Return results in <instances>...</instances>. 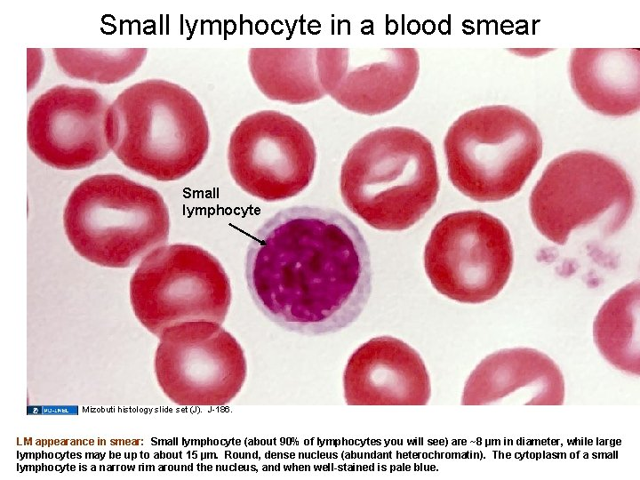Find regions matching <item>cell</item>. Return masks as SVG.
<instances>
[{
  "mask_svg": "<svg viewBox=\"0 0 640 480\" xmlns=\"http://www.w3.org/2000/svg\"><path fill=\"white\" fill-rule=\"evenodd\" d=\"M245 279L257 308L283 329L317 336L352 324L371 292L368 245L337 210L279 211L252 236Z\"/></svg>",
  "mask_w": 640,
  "mask_h": 480,
  "instance_id": "obj_1",
  "label": "cell"
},
{
  "mask_svg": "<svg viewBox=\"0 0 640 480\" xmlns=\"http://www.w3.org/2000/svg\"><path fill=\"white\" fill-rule=\"evenodd\" d=\"M440 180L434 147L413 129L372 131L348 151L340 175L346 206L380 230H404L435 204Z\"/></svg>",
  "mask_w": 640,
  "mask_h": 480,
  "instance_id": "obj_2",
  "label": "cell"
},
{
  "mask_svg": "<svg viewBox=\"0 0 640 480\" xmlns=\"http://www.w3.org/2000/svg\"><path fill=\"white\" fill-rule=\"evenodd\" d=\"M107 136L128 168L156 180H177L205 156L210 131L197 99L163 79L137 82L110 103Z\"/></svg>",
  "mask_w": 640,
  "mask_h": 480,
  "instance_id": "obj_3",
  "label": "cell"
},
{
  "mask_svg": "<svg viewBox=\"0 0 640 480\" xmlns=\"http://www.w3.org/2000/svg\"><path fill=\"white\" fill-rule=\"evenodd\" d=\"M74 250L97 265L128 268L167 244L168 207L154 188L116 173L96 174L71 192L63 212Z\"/></svg>",
  "mask_w": 640,
  "mask_h": 480,
  "instance_id": "obj_4",
  "label": "cell"
},
{
  "mask_svg": "<svg viewBox=\"0 0 640 480\" xmlns=\"http://www.w3.org/2000/svg\"><path fill=\"white\" fill-rule=\"evenodd\" d=\"M452 184L478 202H497L522 188L542 154L536 124L507 105L480 107L460 116L444 140Z\"/></svg>",
  "mask_w": 640,
  "mask_h": 480,
  "instance_id": "obj_5",
  "label": "cell"
},
{
  "mask_svg": "<svg viewBox=\"0 0 640 480\" xmlns=\"http://www.w3.org/2000/svg\"><path fill=\"white\" fill-rule=\"evenodd\" d=\"M633 182L613 159L594 151L575 150L553 159L532 188V222L546 238L564 245L574 229L594 223L610 236L630 217Z\"/></svg>",
  "mask_w": 640,
  "mask_h": 480,
  "instance_id": "obj_6",
  "label": "cell"
},
{
  "mask_svg": "<svg viewBox=\"0 0 640 480\" xmlns=\"http://www.w3.org/2000/svg\"><path fill=\"white\" fill-rule=\"evenodd\" d=\"M229 278L220 262L200 246L173 244L148 253L130 280V301L152 334L182 322L222 324L231 303Z\"/></svg>",
  "mask_w": 640,
  "mask_h": 480,
  "instance_id": "obj_7",
  "label": "cell"
},
{
  "mask_svg": "<svg viewBox=\"0 0 640 480\" xmlns=\"http://www.w3.org/2000/svg\"><path fill=\"white\" fill-rule=\"evenodd\" d=\"M512 266L508 228L498 218L478 210L444 216L424 250L425 271L434 288L460 303L478 304L496 297Z\"/></svg>",
  "mask_w": 640,
  "mask_h": 480,
  "instance_id": "obj_8",
  "label": "cell"
},
{
  "mask_svg": "<svg viewBox=\"0 0 640 480\" xmlns=\"http://www.w3.org/2000/svg\"><path fill=\"white\" fill-rule=\"evenodd\" d=\"M157 383L178 405H224L247 374L241 345L220 324L189 321L166 328L154 361Z\"/></svg>",
  "mask_w": 640,
  "mask_h": 480,
  "instance_id": "obj_9",
  "label": "cell"
},
{
  "mask_svg": "<svg viewBox=\"0 0 640 480\" xmlns=\"http://www.w3.org/2000/svg\"><path fill=\"white\" fill-rule=\"evenodd\" d=\"M228 167L235 182L266 202L293 197L311 182L316 149L293 117L262 110L244 117L231 133Z\"/></svg>",
  "mask_w": 640,
  "mask_h": 480,
  "instance_id": "obj_10",
  "label": "cell"
},
{
  "mask_svg": "<svg viewBox=\"0 0 640 480\" xmlns=\"http://www.w3.org/2000/svg\"><path fill=\"white\" fill-rule=\"evenodd\" d=\"M110 103L89 87L58 84L41 93L28 115L30 150L60 170L88 167L111 150L107 136Z\"/></svg>",
  "mask_w": 640,
  "mask_h": 480,
  "instance_id": "obj_11",
  "label": "cell"
},
{
  "mask_svg": "<svg viewBox=\"0 0 640 480\" xmlns=\"http://www.w3.org/2000/svg\"><path fill=\"white\" fill-rule=\"evenodd\" d=\"M316 64L325 93L345 108L366 116L402 103L420 72L414 48H316Z\"/></svg>",
  "mask_w": 640,
  "mask_h": 480,
  "instance_id": "obj_12",
  "label": "cell"
},
{
  "mask_svg": "<svg viewBox=\"0 0 640 480\" xmlns=\"http://www.w3.org/2000/svg\"><path fill=\"white\" fill-rule=\"evenodd\" d=\"M348 405H425L431 396L427 367L403 340L379 336L356 348L343 373Z\"/></svg>",
  "mask_w": 640,
  "mask_h": 480,
  "instance_id": "obj_13",
  "label": "cell"
},
{
  "mask_svg": "<svg viewBox=\"0 0 640 480\" xmlns=\"http://www.w3.org/2000/svg\"><path fill=\"white\" fill-rule=\"evenodd\" d=\"M564 396V376L552 358L534 348H514L490 354L476 366L461 404L561 405Z\"/></svg>",
  "mask_w": 640,
  "mask_h": 480,
  "instance_id": "obj_14",
  "label": "cell"
},
{
  "mask_svg": "<svg viewBox=\"0 0 640 480\" xmlns=\"http://www.w3.org/2000/svg\"><path fill=\"white\" fill-rule=\"evenodd\" d=\"M569 74L572 90L589 109L615 117L639 110L638 49L574 48Z\"/></svg>",
  "mask_w": 640,
  "mask_h": 480,
  "instance_id": "obj_15",
  "label": "cell"
},
{
  "mask_svg": "<svg viewBox=\"0 0 640 480\" xmlns=\"http://www.w3.org/2000/svg\"><path fill=\"white\" fill-rule=\"evenodd\" d=\"M249 68L259 90L268 99L305 104L322 99L316 49L252 48Z\"/></svg>",
  "mask_w": 640,
  "mask_h": 480,
  "instance_id": "obj_16",
  "label": "cell"
},
{
  "mask_svg": "<svg viewBox=\"0 0 640 480\" xmlns=\"http://www.w3.org/2000/svg\"><path fill=\"white\" fill-rule=\"evenodd\" d=\"M640 284L632 282L601 307L593 324L594 341L604 358L630 375L640 374Z\"/></svg>",
  "mask_w": 640,
  "mask_h": 480,
  "instance_id": "obj_17",
  "label": "cell"
},
{
  "mask_svg": "<svg viewBox=\"0 0 640 480\" xmlns=\"http://www.w3.org/2000/svg\"><path fill=\"white\" fill-rule=\"evenodd\" d=\"M147 52L146 48L52 49L56 64L68 76L104 84L130 76L141 66Z\"/></svg>",
  "mask_w": 640,
  "mask_h": 480,
  "instance_id": "obj_18",
  "label": "cell"
},
{
  "mask_svg": "<svg viewBox=\"0 0 640 480\" xmlns=\"http://www.w3.org/2000/svg\"><path fill=\"white\" fill-rule=\"evenodd\" d=\"M513 52H518V54H521L522 56H532V55L543 54L546 52H548V50H546V49H540H540H526V50L520 49V50H518V49H516V50H513Z\"/></svg>",
  "mask_w": 640,
  "mask_h": 480,
  "instance_id": "obj_19",
  "label": "cell"
}]
</instances>
